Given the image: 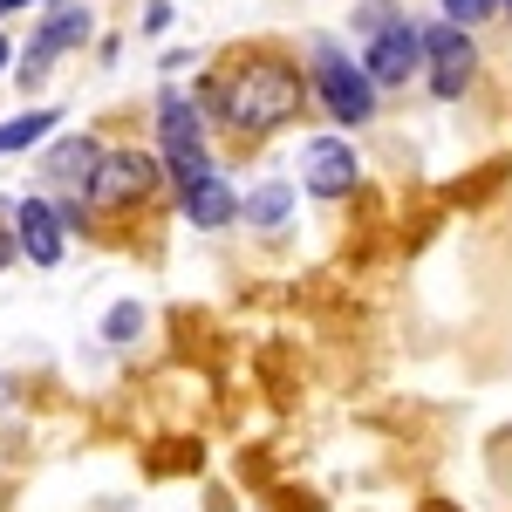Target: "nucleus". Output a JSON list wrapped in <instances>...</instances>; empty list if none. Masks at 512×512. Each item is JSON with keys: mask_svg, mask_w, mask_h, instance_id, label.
<instances>
[{"mask_svg": "<svg viewBox=\"0 0 512 512\" xmlns=\"http://www.w3.org/2000/svg\"><path fill=\"white\" fill-rule=\"evenodd\" d=\"M14 253H21V239H7V233H0V267H7Z\"/></svg>", "mask_w": 512, "mask_h": 512, "instance_id": "nucleus-17", "label": "nucleus"}, {"mask_svg": "<svg viewBox=\"0 0 512 512\" xmlns=\"http://www.w3.org/2000/svg\"><path fill=\"white\" fill-rule=\"evenodd\" d=\"M76 41H89V7H82V0H55V14L35 28V48L14 62V76H21V82H41V69H48L55 55H69Z\"/></svg>", "mask_w": 512, "mask_h": 512, "instance_id": "nucleus-7", "label": "nucleus"}, {"mask_svg": "<svg viewBox=\"0 0 512 512\" xmlns=\"http://www.w3.org/2000/svg\"><path fill=\"white\" fill-rule=\"evenodd\" d=\"M158 151L171 164V178L178 185H198V178H212V158H205V130H198V110L192 96H178V89H164L158 96Z\"/></svg>", "mask_w": 512, "mask_h": 512, "instance_id": "nucleus-3", "label": "nucleus"}, {"mask_svg": "<svg viewBox=\"0 0 512 512\" xmlns=\"http://www.w3.org/2000/svg\"><path fill=\"white\" fill-rule=\"evenodd\" d=\"M355 151L342 144V137H308L301 144V185L315 198H342V192H355Z\"/></svg>", "mask_w": 512, "mask_h": 512, "instance_id": "nucleus-8", "label": "nucleus"}, {"mask_svg": "<svg viewBox=\"0 0 512 512\" xmlns=\"http://www.w3.org/2000/svg\"><path fill=\"white\" fill-rule=\"evenodd\" d=\"M0 69H14V48H7V41H0Z\"/></svg>", "mask_w": 512, "mask_h": 512, "instance_id": "nucleus-19", "label": "nucleus"}, {"mask_svg": "<svg viewBox=\"0 0 512 512\" xmlns=\"http://www.w3.org/2000/svg\"><path fill=\"white\" fill-rule=\"evenodd\" d=\"M178 212H185L192 226H205V233H212V226H233L239 212H246V198H239L233 185L212 171V178H198V185H178Z\"/></svg>", "mask_w": 512, "mask_h": 512, "instance_id": "nucleus-10", "label": "nucleus"}, {"mask_svg": "<svg viewBox=\"0 0 512 512\" xmlns=\"http://www.w3.org/2000/svg\"><path fill=\"white\" fill-rule=\"evenodd\" d=\"M506 7H512V0H506Z\"/></svg>", "mask_w": 512, "mask_h": 512, "instance_id": "nucleus-20", "label": "nucleus"}, {"mask_svg": "<svg viewBox=\"0 0 512 512\" xmlns=\"http://www.w3.org/2000/svg\"><path fill=\"white\" fill-rule=\"evenodd\" d=\"M287 205H294L287 185H260V192L246 198V219H253V226H280V219H287Z\"/></svg>", "mask_w": 512, "mask_h": 512, "instance_id": "nucleus-13", "label": "nucleus"}, {"mask_svg": "<svg viewBox=\"0 0 512 512\" xmlns=\"http://www.w3.org/2000/svg\"><path fill=\"white\" fill-rule=\"evenodd\" d=\"M506 0H444V21H458V28H478L485 14H499Z\"/></svg>", "mask_w": 512, "mask_h": 512, "instance_id": "nucleus-15", "label": "nucleus"}, {"mask_svg": "<svg viewBox=\"0 0 512 512\" xmlns=\"http://www.w3.org/2000/svg\"><path fill=\"white\" fill-rule=\"evenodd\" d=\"M390 21H403V14H396V0H362V14H355V35H383Z\"/></svg>", "mask_w": 512, "mask_h": 512, "instance_id": "nucleus-14", "label": "nucleus"}, {"mask_svg": "<svg viewBox=\"0 0 512 512\" xmlns=\"http://www.w3.org/2000/svg\"><path fill=\"white\" fill-rule=\"evenodd\" d=\"M14 7H41V0H0V14H14Z\"/></svg>", "mask_w": 512, "mask_h": 512, "instance_id": "nucleus-18", "label": "nucleus"}, {"mask_svg": "<svg viewBox=\"0 0 512 512\" xmlns=\"http://www.w3.org/2000/svg\"><path fill=\"white\" fill-rule=\"evenodd\" d=\"M158 185V164L144 158V151H103L96 164V178H89V205H103V212H123V205H137V198Z\"/></svg>", "mask_w": 512, "mask_h": 512, "instance_id": "nucleus-5", "label": "nucleus"}, {"mask_svg": "<svg viewBox=\"0 0 512 512\" xmlns=\"http://www.w3.org/2000/svg\"><path fill=\"white\" fill-rule=\"evenodd\" d=\"M137 328H144V308H130V301H123L117 315L103 321V335H110V342H130V335H137Z\"/></svg>", "mask_w": 512, "mask_h": 512, "instance_id": "nucleus-16", "label": "nucleus"}, {"mask_svg": "<svg viewBox=\"0 0 512 512\" xmlns=\"http://www.w3.org/2000/svg\"><path fill=\"white\" fill-rule=\"evenodd\" d=\"M96 164H103V144H96V137H62V144L48 151V178L69 185V192H89Z\"/></svg>", "mask_w": 512, "mask_h": 512, "instance_id": "nucleus-11", "label": "nucleus"}, {"mask_svg": "<svg viewBox=\"0 0 512 512\" xmlns=\"http://www.w3.org/2000/svg\"><path fill=\"white\" fill-rule=\"evenodd\" d=\"M62 233H69L62 205H48V198H21L14 205V239H21V253L35 267H62Z\"/></svg>", "mask_w": 512, "mask_h": 512, "instance_id": "nucleus-9", "label": "nucleus"}, {"mask_svg": "<svg viewBox=\"0 0 512 512\" xmlns=\"http://www.w3.org/2000/svg\"><path fill=\"white\" fill-rule=\"evenodd\" d=\"M308 76H315V96L328 103L335 123H369L376 117V76L342 55L335 41H308Z\"/></svg>", "mask_w": 512, "mask_h": 512, "instance_id": "nucleus-2", "label": "nucleus"}, {"mask_svg": "<svg viewBox=\"0 0 512 512\" xmlns=\"http://www.w3.org/2000/svg\"><path fill=\"white\" fill-rule=\"evenodd\" d=\"M48 130H55V110H21V117H7V123H0V158H14V151H35Z\"/></svg>", "mask_w": 512, "mask_h": 512, "instance_id": "nucleus-12", "label": "nucleus"}, {"mask_svg": "<svg viewBox=\"0 0 512 512\" xmlns=\"http://www.w3.org/2000/svg\"><path fill=\"white\" fill-rule=\"evenodd\" d=\"M362 69L376 76V89L410 82L417 69H424V28H417V21H390L383 35H369V48H362Z\"/></svg>", "mask_w": 512, "mask_h": 512, "instance_id": "nucleus-6", "label": "nucleus"}, {"mask_svg": "<svg viewBox=\"0 0 512 512\" xmlns=\"http://www.w3.org/2000/svg\"><path fill=\"white\" fill-rule=\"evenodd\" d=\"M301 103H308L301 69H294L287 55H267V48L239 55L226 76L205 82V110H219L233 137H267V130L301 117Z\"/></svg>", "mask_w": 512, "mask_h": 512, "instance_id": "nucleus-1", "label": "nucleus"}, {"mask_svg": "<svg viewBox=\"0 0 512 512\" xmlns=\"http://www.w3.org/2000/svg\"><path fill=\"white\" fill-rule=\"evenodd\" d=\"M424 69H431V89L444 103H458L478 76V48H472V28H458V21H437L424 28Z\"/></svg>", "mask_w": 512, "mask_h": 512, "instance_id": "nucleus-4", "label": "nucleus"}]
</instances>
